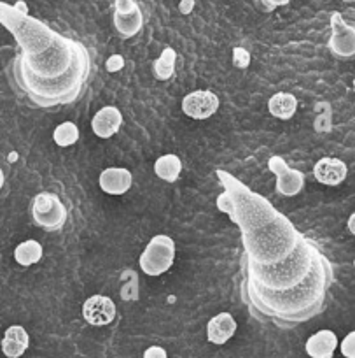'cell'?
I'll list each match as a JSON object with an SVG mask.
<instances>
[{"label": "cell", "mask_w": 355, "mask_h": 358, "mask_svg": "<svg viewBox=\"0 0 355 358\" xmlns=\"http://www.w3.org/2000/svg\"><path fill=\"white\" fill-rule=\"evenodd\" d=\"M139 9L137 0H116L114 2V13H119V15H132Z\"/></svg>", "instance_id": "obj_25"}, {"label": "cell", "mask_w": 355, "mask_h": 358, "mask_svg": "<svg viewBox=\"0 0 355 358\" xmlns=\"http://www.w3.org/2000/svg\"><path fill=\"white\" fill-rule=\"evenodd\" d=\"M256 2L257 6H259L261 11L271 13L277 8H280V6H287L291 0H256Z\"/></svg>", "instance_id": "obj_28"}, {"label": "cell", "mask_w": 355, "mask_h": 358, "mask_svg": "<svg viewBox=\"0 0 355 358\" xmlns=\"http://www.w3.org/2000/svg\"><path fill=\"white\" fill-rule=\"evenodd\" d=\"M15 8L18 9L20 13H23V15H29V8H27V4L23 2V0H18V2L15 4Z\"/></svg>", "instance_id": "obj_33"}, {"label": "cell", "mask_w": 355, "mask_h": 358, "mask_svg": "<svg viewBox=\"0 0 355 358\" xmlns=\"http://www.w3.org/2000/svg\"><path fill=\"white\" fill-rule=\"evenodd\" d=\"M236 332V320L229 313H220L213 316L206 325V337L212 344H224Z\"/></svg>", "instance_id": "obj_17"}, {"label": "cell", "mask_w": 355, "mask_h": 358, "mask_svg": "<svg viewBox=\"0 0 355 358\" xmlns=\"http://www.w3.org/2000/svg\"><path fill=\"white\" fill-rule=\"evenodd\" d=\"M219 109V97L210 90H196L182 99V111L192 120H206Z\"/></svg>", "instance_id": "obj_11"}, {"label": "cell", "mask_w": 355, "mask_h": 358, "mask_svg": "<svg viewBox=\"0 0 355 358\" xmlns=\"http://www.w3.org/2000/svg\"><path fill=\"white\" fill-rule=\"evenodd\" d=\"M40 258H43V246H40L39 241L29 239L16 246L15 260L23 267L37 264V262H40Z\"/></svg>", "instance_id": "obj_22"}, {"label": "cell", "mask_w": 355, "mask_h": 358, "mask_svg": "<svg viewBox=\"0 0 355 358\" xmlns=\"http://www.w3.org/2000/svg\"><path fill=\"white\" fill-rule=\"evenodd\" d=\"M196 0H181V4H179V9H181L182 15H189V13L195 9Z\"/></svg>", "instance_id": "obj_31"}, {"label": "cell", "mask_w": 355, "mask_h": 358, "mask_svg": "<svg viewBox=\"0 0 355 358\" xmlns=\"http://www.w3.org/2000/svg\"><path fill=\"white\" fill-rule=\"evenodd\" d=\"M175 62H177V53L174 48H165L160 58L153 64L154 78L160 81H168L175 72Z\"/></svg>", "instance_id": "obj_23"}, {"label": "cell", "mask_w": 355, "mask_h": 358, "mask_svg": "<svg viewBox=\"0 0 355 358\" xmlns=\"http://www.w3.org/2000/svg\"><path fill=\"white\" fill-rule=\"evenodd\" d=\"M305 239L285 215H278L273 222L252 232L242 234L246 260L261 265H273L291 257L292 251Z\"/></svg>", "instance_id": "obj_4"}, {"label": "cell", "mask_w": 355, "mask_h": 358, "mask_svg": "<svg viewBox=\"0 0 355 358\" xmlns=\"http://www.w3.org/2000/svg\"><path fill=\"white\" fill-rule=\"evenodd\" d=\"M32 218L37 227L47 230V232H54V230L65 227L68 220V209L65 208L56 194L43 192V194L36 195V199L32 201Z\"/></svg>", "instance_id": "obj_8"}, {"label": "cell", "mask_w": 355, "mask_h": 358, "mask_svg": "<svg viewBox=\"0 0 355 358\" xmlns=\"http://www.w3.org/2000/svg\"><path fill=\"white\" fill-rule=\"evenodd\" d=\"M107 71L109 72H117L121 71L123 67H125V58L121 57V55H112V57L107 60Z\"/></svg>", "instance_id": "obj_29"}, {"label": "cell", "mask_w": 355, "mask_h": 358, "mask_svg": "<svg viewBox=\"0 0 355 358\" xmlns=\"http://www.w3.org/2000/svg\"><path fill=\"white\" fill-rule=\"evenodd\" d=\"M327 46L331 53L341 60L355 58V29L345 22L340 13L331 16V39Z\"/></svg>", "instance_id": "obj_9"}, {"label": "cell", "mask_w": 355, "mask_h": 358, "mask_svg": "<svg viewBox=\"0 0 355 358\" xmlns=\"http://www.w3.org/2000/svg\"><path fill=\"white\" fill-rule=\"evenodd\" d=\"M347 227H348V232L352 234V236H355V213H352L350 218H348L347 222Z\"/></svg>", "instance_id": "obj_32"}, {"label": "cell", "mask_w": 355, "mask_h": 358, "mask_svg": "<svg viewBox=\"0 0 355 358\" xmlns=\"http://www.w3.org/2000/svg\"><path fill=\"white\" fill-rule=\"evenodd\" d=\"M154 172L160 179L167 181V183H175L179 178H181V172H182V162L177 155L174 153H168L163 155L156 160L154 164Z\"/></svg>", "instance_id": "obj_21"}, {"label": "cell", "mask_w": 355, "mask_h": 358, "mask_svg": "<svg viewBox=\"0 0 355 358\" xmlns=\"http://www.w3.org/2000/svg\"><path fill=\"white\" fill-rule=\"evenodd\" d=\"M268 109L278 120H291L298 111V99L287 92H278L268 102Z\"/></svg>", "instance_id": "obj_19"}, {"label": "cell", "mask_w": 355, "mask_h": 358, "mask_svg": "<svg viewBox=\"0 0 355 358\" xmlns=\"http://www.w3.org/2000/svg\"><path fill=\"white\" fill-rule=\"evenodd\" d=\"M354 85H355V81H354Z\"/></svg>", "instance_id": "obj_36"}, {"label": "cell", "mask_w": 355, "mask_h": 358, "mask_svg": "<svg viewBox=\"0 0 355 358\" xmlns=\"http://www.w3.org/2000/svg\"><path fill=\"white\" fill-rule=\"evenodd\" d=\"M313 176L319 183L326 185V187H338L347 179L348 165L340 158H320L313 167Z\"/></svg>", "instance_id": "obj_13"}, {"label": "cell", "mask_w": 355, "mask_h": 358, "mask_svg": "<svg viewBox=\"0 0 355 358\" xmlns=\"http://www.w3.org/2000/svg\"><path fill=\"white\" fill-rule=\"evenodd\" d=\"M123 125V115L121 111L114 106H105L100 109L91 120V129L96 137L100 139H110L119 132Z\"/></svg>", "instance_id": "obj_15"}, {"label": "cell", "mask_w": 355, "mask_h": 358, "mask_svg": "<svg viewBox=\"0 0 355 358\" xmlns=\"http://www.w3.org/2000/svg\"><path fill=\"white\" fill-rule=\"evenodd\" d=\"M233 64L234 67L239 69H247L250 64V53L246 48H234L233 50Z\"/></svg>", "instance_id": "obj_26"}, {"label": "cell", "mask_w": 355, "mask_h": 358, "mask_svg": "<svg viewBox=\"0 0 355 358\" xmlns=\"http://www.w3.org/2000/svg\"><path fill=\"white\" fill-rule=\"evenodd\" d=\"M11 67L22 94L39 108L50 109L77 101L91 72V58L84 44L58 34L50 50L16 55Z\"/></svg>", "instance_id": "obj_1"}, {"label": "cell", "mask_w": 355, "mask_h": 358, "mask_svg": "<svg viewBox=\"0 0 355 358\" xmlns=\"http://www.w3.org/2000/svg\"><path fill=\"white\" fill-rule=\"evenodd\" d=\"M340 350L345 358H355V330L348 334V336L341 341Z\"/></svg>", "instance_id": "obj_27"}, {"label": "cell", "mask_w": 355, "mask_h": 358, "mask_svg": "<svg viewBox=\"0 0 355 358\" xmlns=\"http://www.w3.org/2000/svg\"><path fill=\"white\" fill-rule=\"evenodd\" d=\"M345 2H352V0H345Z\"/></svg>", "instance_id": "obj_34"}, {"label": "cell", "mask_w": 355, "mask_h": 358, "mask_svg": "<svg viewBox=\"0 0 355 358\" xmlns=\"http://www.w3.org/2000/svg\"><path fill=\"white\" fill-rule=\"evenodd\" d=\"M144 358H168L167 351L161 346H151L147 348L146 353H144Z\"/></svg>", "instance_id": "obj_30"}, {"label": "cell", "mask_w": 355, "mask_h": 358, "mask_svg": "<svg viewBox=\"0 0 355 358\" xmlns=\"http://www.w3.org/2000/svg\"><path fill=\"white\" fill-rule=\"evenodd\" d=\"M175 260V243L170 236H154L146 246L144 253L140 255L139 265L142 273L147 276L158 278L170 271Z\"/></svg>", "instance_id": "obj_7"}, {"label": "cell", "mask_w": 355, "mask_h": 358, "mask_svg": "<svg viewBox=\"0 0 355 358\" xmlns=\"http://www.w3.org/2000/svg\"><path fill=\"white\" fill-rule=\"evenodd\" d=\"M30 337L22 325H13L6 330L2 339V351L8 358H20L29 350Z\"/></svg>", "instance_id": "obj_18"}, {"label": "cell", "mask_w": 355, "mask_h": 358, "mask_svg": "<svg viewBox=\"0 0 355 358\" xmlns=\"http://www.w3.org/2000/svg\"><path fill=\"white\" fill-rule=\"evenodd\" d=\"M268 167L277 176V192L284 197H294L305 188V174L298 169H291L282 157L275 155L268 160Z\"/></svg>", "instance_id": "obj_10"}, {"label": "cell", "mask_w": 355, "mask_h": 358, "mask_svg": "<svg viewBox=\"0 0 355 358\" xmlns=\"http://www.w3.org/2000/svg\"><path fill=\"white\" fill-rule=\"evenodd\" d=\"M53 139H54V143H56L60 148L74 146V144L79 141L77 125H75V123H72V122L60 123V125L54 129Z\"/></svg>", "instance_id": "obj_24"}, {"label": "cell", "mask_w": 355, "mask_h": 358, "mask_svg": "<svg viewBox=\"0 0 355 358\" xmlns=\"http://www.w3.org/2000/svg\"><path fill=\"white\" fill-rule=\"evenodd\" d=\"M82 318L93 327H105L116 318V304L105 295H93L82 306Z\"/></svg>", "instance_id": "obj_12"}, {"label": "cell", "mask_w": 355, "mask_h": 358, "mask_svg": "<svg viewBox=\"0 0 355 358\" xmlns=\"http://www.w3.org/2000/svg\"><path fill=\"white\" fill-rule=\"evenodd\" d=\"M334 271L329 258L324 255L308 278L296 288L284 292H268L243 287L242 297L257 320L273 322L278 327H294L320 315L326 308Z\"/></svg>", "instance_id": "obj_2"}, {"label": "cell", "mask_w": 355, "mask_h": 358, "mask_svg": "<svg viewBox=\"0 0 355 358\" xmlns=\"http://www.w3.org/2000/svg\"><path fill=\"white\" fill-rule=\"evenodd\" d=\"M216 174L222 188L229 194L231 201H233V211H231L229 218L234 225L239 227L240 232H252V230L261 229V227L268 225L275 218H278L280 213L263 195L250 190L246 183H242L240 179H236L227 171L219 169Z\"/></svg>", "instance_id": "obj_5"}, {"label": "cell", "mask_w": 355, "mask_h": 358, "mask_svg": "<svg viewBox=\"0 0 355 358\" xmlns=\"http://www.w3.org/2000/svg\"><path fill=\"white\" fill-rule=\"evenodd\" d=\"M112 22L116 30L119 32V36H123L125 39H132L137 34L142 30L144 25V16L142 11H135L132 15H119V13H114Z\"/></svg>", "instance_id": "obj_20"}, {"label": "cell", "mask_w": 355, "mask_h": 358, "mask_svg": "<svg viewBox=\"0 0 355 358\" xmlns=\"http://www.w3.org/2000/svg\"><path fill=\"white\" fill-rule=\"evenodd\" d=\"M354 267H355V262H354Z\"/></svg>", "instance_id": "obj_35"}, {"label": "cell", "mask_w": 355, "mask_h": 358, "mask_svg": "<svg viewBox=\"0 0 355 358\" xmlns=\"http://www.w3.org/2000/svg\"><path fill=\"white\" fill-rule=\"evenodd\" d=\"M0 16H2V25L13 34L18 46L22 48V53L37 55L50 50L56 41L58 32L43 23L40 20L32 18L29 15L20 13L15 6H9L2 2L0 6Z\"/></svg>", "instance_id": "obj_6"}, {"label": "cell", "mask_w": 355, "mask_h": 358, "mask_svg": "<svg viewBox=\"0 0 355 358\" xmlns=\"http://www.w3.org/2000/svg\"><path fill=\"white\" fill-rule=\"evenodd\" d=\"M338 348V337L333 330H320L306 341V355L312 358H333Z\"/></svg>", "instance_id": "obj_16"}, {"label": "cell", "mask_w": 355, "mask_h": 358, "mask_svg": "<svg viewBox=\"0 0 355 358\" xmlns=\"http://www.w3.org/2000/svg\"><path fill=\"white\" fill-rule=\"evenodd\" d=\"M98 185L107 195H125L132 188L133 176L125 167H109L100 174Z\"/></svg>", "instance_id": "obj_14"}, {"label": "cell", "mask_w": 355, "mask_h": 358, "mask_svg": "<svg viewBox=\"0 0 355 358\" xmlns=\"http://www.w3.org/2000/svg\"><path fill=\"white\" fill-rule=\"evenodd\" d=\"M324 253L313 241L303 239L284 262L273 265L254 264L243 258V287L268 292H284L301 285L312 274Z\"/></svg>", "instance_id": "obj_3"}]
</instances>
